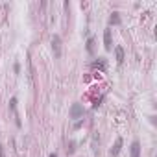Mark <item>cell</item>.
Returning a JSON list of instances; mask_svg holds the SVG:
<instances>
[{
  "mask_svg": "<svg viewBox=\"0 0 157 157\" xmlns=\"http://www.w3.org/2000/svg\"><path fill=\"white\" fill-rule=\"evenodd\" d=\"M50 157H57V155H56V153H50Z\"/></svg>",
  "mask_w": 157,
  "mask_h": 157,
  "instance_id": "10",
  "label": "cell"
},
{
  "mask_svg": "<svg viewBox=\"0 0 157 157\" xmlns=\"http://www.w3.org/2000/svg\"><path fill=\"white\" fill-rule=\"evenodd\" d=\"M120 148H122V139L118 137V139H117V142H115V146L111 148V155H118Z\"/></svg>",
  "mask_w": 157,
  "mask_h": 157,
  "instance_id": "4",
  "label": "cell"
},
{
  "mask_svg": "<svg viewBox=\"0 0 157 157\" xmlns=\"http://www.w3.org/2000/svg\"><path fill=\"white\" fill-rule=\"evenodd\" d=\"M139 153H141V144L139 142H133L131 144V157H139Z\"/></svg>",
  "mask_w": 157,
  "mask_h": 157,
  "instance_id": "6",
  "label": "cell"
},
{
  "mask_svg": "<svg viewBox=\"0 0 157 157\" xmlns=\"http://www.w3.org/2000/svg\"><path fill=\"white\" fill-rule=\"evenodd\" d=\"M115 54H117V61L122 63V61H124V48H122V46H117V48H115Z\"/></svg>",
  "mask_w": 157,
  "mask_h": 157,
  "instance_id": "5",
  "label": "cell"
},
{
  "mask_svg": "<svg viewBox=\"0 0 157 157\" xmlns=\"http://www.w3.org/2000/svg\"><path fill=\"white\" fill-rule=\"evenodd\" d=\"M52 48H54V56L59 57L61 56V37L59 35H54L52 37Z\"/></svg>",
  "mask_w": 157,
  "mask_h": 157,
  "instance_id": "1",
  "label": "cell"
},
{
  "mask_svg": "<svg viewBox=\"0 0 157 157\" xmlns=\"http://www.w3.org/2000/svg\"><path fill=\"white\" fill-rule=\"evenodd\" d=\"M81 115H83V107H81L80 104H74V105L70 107V117H72V118H80Z\"/></svg>",
  "mask_w": 157,
  "mask_h": 157,
  "instance_id": "2",
  "label": "cell"
},
{
  "mask_svg": "<svg viewBox=\"0 0 157 157\" xmlns=\"http://www.w3.org/2000/svg\"><path fill=\"white\" fill-rule=\"evenodd\" d=\"M104 41H105V48H107V50H111V46H113V43H111V30H105V33H104Z\"/></svg>",
  "mask_w": 157,
  "mask_h": 157,
  "instance_id": "3",
  "label": "cell"
},
{
  "mask_svg": "<svg viewBox=\"0 0 157 157\" xmlns=\"http://www.w3.org/2000/svg\"><path fill=\"white\" fill-rule=\"evenodd\" d=\"M0 157H6V152H4V146H0Z\"/></svg>",
  "mask_w": 157,
  "mask_h": 157,
  "instance_id": "9",
  "label": "cell"
},
{
  "mask_svg": "<svg viewBox=\"0 0 157 157\" xmlns=\"http://www.w3.org/2000/svg\"><path fill=\"white\" fill-rule=\"evenodd\" d=\"M109 22H111V24H118V22H120L118 13H113V15H111V19H109Z\"/></svg>",
  "mask_w": 157,
  "mask_h": 157,
  "instance_id": "7",
  "label": "cell"
},
{
  "mask_svg": "<svg viewBox=\"0 0 157 157\" xmlns=\"http://www.w3.org/2000/svg\"><path fill=\"white\" fill-rule=\"evenodd\" d=\"M92 44H94V39L91 37V39L87 41V50H89V52H92V50H94V46H92Z\"/></svg>",
  "mask_w": 157,
  "mask_h": 157,
  "instance_id": "8",
  "label": "cell"
}]
</instances>
